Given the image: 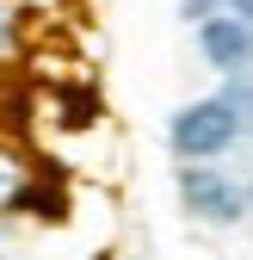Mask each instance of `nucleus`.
<instances>
[{
	"mask_svg": "<svg viewBox=\"0 0 253 260\" xmlns=\"http://www.w3.org/2000/svg\"><path fill=\"white\" fill-rule=\"evenodd\" d=\"M229 13L235 19H253V0H229Z\"/></svg>",
	"mask_w": 253,
	"mask_h": 260,
	"instance_id": "nucleus-5",
	"label": "nucleus"
},
{
	"mask_svg": "<svg viewBox=\"0 0 253 260\" xmlns=\"http://www.w3.org/2000/svg\"><path fill=\"white\" fill-rule=\"evenodd\" d=\"M0 44H7V13H0Z\"/></svg>",
	"mask_w": 253,
	"mask_h": 260,
	"instance_id": "nucleus-6",
	"label": "nucleus"
},
{
	"mask_svg": "<svg viewBox=\"0 0 253 260\" xmlns=\"http://www.w3.org/2000/svg\"><path fill=\"white\" fill-rule=\"evenodd\" d=\"M198 44H204V56L216 62V69H241V62L253 56V31H247V19H204Z\"/></svg>",
	"mask_w": 253,
	"mask_h": 260,
	"instance_id": "nucleus-3",
	"label": "nucleus"
},
{
	"mask_svg": "<svg viewBox=\"0 0 253 260\" xmlns=\"http://www.w3.org/2000/svg\"><path fill=\"white\" fill-rule=\"evenodd\" d=\"M167 137H173V149L185 161H210L241 137V112H235V100H198V106H185L173 118Z\"/></svg>",
	"mask_w": 253,
	"mask_h": 260,
	"instance_id": "nucleus-1",
	"label": "nucleus"
},
{
	"mask_svg": "<svg viewBox=\"0 0 253 260\" xmlns=\"http://www.w3.org/2000/svg\"><path fill=\"white\" fill-rule=\"evenodd\" d=\"M179 199L192 205V217H210V223H235V217L247 211L241 186L223 180V174H210V168H185V174H179Z\"/></svg>",
	"mask_w": 253,
	"mask_h": 260,
	"instance_id": "nucleus-2",
	"label": "nucleus"
},
{
	"mask_svg": "<svg viewBox=\"0 0 253 260\" xmlns=\"http://www.w3.org/2000/svg\"><path fill=\"white\" fill-rule=\"evenodd\" d=\"M25 199H31V161H25V149L0 143V217L19 211Z\"/></svg>",
	"mask_w": 253,
	"mask_h": 260,
	"instance_id": "nucleus-4",
	"label": "nucleus"
}]
</instances>
